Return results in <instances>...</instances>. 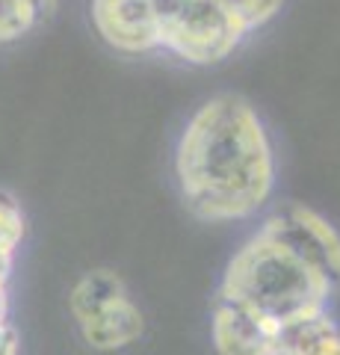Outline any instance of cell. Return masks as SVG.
<instances>
[{"label":"cell","instance_id":"6da1fadb","mask_svg":"<svg viewBox=\"0 0 340 355\" xmlns=\"http://www.w3.org/2000/svg\"><path fill=\"white\" fill-rule=\"evenodd\" d=\"M175 166L186 207L211 222L251 216L276 178L267 130L240 95H216L190 119Z\"/></svg>","mask_w":340,"mask_h":355},{"label":"cell","instance_id":"7a4b0ae2","mask_svg":"<svg viewBox=\"0 0 340 355\" xmlns=\"http://www.w3.org/2000/svg\"><path fill=\"white\" fill-rule=\"evenodd\" d=\"M332 284L267 231L255 234L228 263L219 296L246 305L272 326L320 311Z\"/></svg>","mask_w":340,"mask_h":355},{"label":"cell","instance_id":"3957f363","mask_svg":"<svg viewBox=\"0 0 340 355\" xmlns=\"http://www.w3.org/2000/svg\"><path fill=\"white\" fill-rule=\"evenodd\" d=\"M160 44L195 65H211L231 53L243 30L216 0H157Z\"/></svg>","mask_w":340,"mask_h":355},{"label":"cell","instance_id":"277c9868","mask_svg":"<svg viewBox=\"0 0 340 355\" xmlns=\"http://www.w3.org/2000/svg\"><path fill=\"white\" fill-rule=\"evenodd\" d=\"M263 231L276 237L284 249H290L302 263L320 272L328 284L340 279V237L314 210L293 205L287 207V214L269 219Z\"/></svg>","mask_w":340,"mask_h":355},{"label":"cell","instance_id":"5b68a950","mask_svg":"<svg viewBox=\"0 0 340 355\" xmlns=\"http://www.w3.org/2000/svg\"><path fill=\"white\" fill-rule=\"evenodd\" d=\"M92 21L118 51L139 53L160 44L157 0H92Z\"/></svg>","mask_w":340,"mask_h":355},{"label":"cell","instance_id":"8992f818","mask_svg":"<svg viewBox=\"0 0 340 355\" xmlns=\"http://www.w3.org/2000/svg\"><path fill=\"white\" fill-rule=\"evenodd\" d=\"M272 331L276 326L269 320L219 296L213 311V343L219 355H269Z\"/></svg>","mask_w":340,"mask_h":355},{"label":"cell","instance_id":"52a82bcc","mask_svg":"<svg viewBox=\"0 0 340 355\" xmlns=\"http://www.w3.org/2000/svg\"><path fill=\"white\" fill-rule=\"evenodd\" d=\"M337 340L334 323L325 317V311L293 317L287 323H278L272 331L269 355H320Z\"/></svg>","mask_w":340,"mask_h":355},{"label":"cell","instance_id":"ba28073f","mask_svg":"<svg viewBox=\"0 0 340 355\" xmlns=\"http://www.w3.org/2000/svg\"><path fill=\"white\" fill-rule=\"evenodd\" d=\"M80 331L89 347L95 349H122L127 343H134L142 335V314L139 308L130 302V296L118 299L116 305L104 308L101 314H95L92 320L80 323Z\"/></svg>","mask_w":340,"mask_h":355},{"label":"cell","instance_id":"9c48e42d","mask_svg":"<svg viewBox=\"0 0 340 355\" xmlns=\"http://www.w3.org/2000/svg\"><path fill=\"white\" fill-rule=\"evenodd\" d=\"M125 296H127L125 282L116 272L109 270L86 272L78 282V287L71 291V314L78 323H86V320H92L95 314H101L104 308L116 305Z\"/></svg>","mask_w":340,"mask_h":355},{"label":"cell","instance_id":"30bf717a","mask_svg":"<svg viewBox=\"0 0 340 355\" xmlns=\"http://www.w3.org/2000/svg\"><path fill=\"white\" fill-rule=\"evenodd\" d=\"M53 6L57 0H0V44L27 36Z\"/></svg>","mask_w":340,"mask_h":355},{"label":"cell","instance_id":"8fae6325","mask_svg":"<svg viewBox=\"0 0 340 355\" xmlns=\"http://www.w3.org/2000/svg\"><path fill=\"white\" fill-rule=\"evenodd\" d=\"M216 3L237 21L243 33L251 27L267 24V21L281 9V0H216Z\"/></svg>","mask_w":340,"mask_h":355},{"label":"cell","instance_id":"7c38bea8","mask_svg":"<svg viewBox=\"0 0 340 355\" xmlns=\"http://www.w3.org/2000/svg\"><path fill=\"white\" fill-rule=\"evenodd\" d=\"M24 237V216H21V207L15 205L12 196L0 193V249L12 252Z\"/></svg>","mask_w":340,"mask_h":355},{"label":"cell","instance_id":"4fadbf2b","mask_svg":"<svg viewBox=\"0 0 340 355\" xmlns=\"http://www.w3.org/2000/svg\"><path fill=\"white\" fill-rule=\"evenodd\" d=\"M0 355H18V335L9 323H0Z\"/></svg>","mask_w":340,"mask_h":355},{"label":"cell","instance_id":"5bb4252c","mask_svg":"<svg viewBox=\"0 0 340 355\" xmlns=\"http://www.w3.org/2000/svg\"><path fill=\"white\" fill-rule=\"evenodd\" d=\"M6 311H9V299H6V287H0V323H6Z\"/></svg>","mask_w":340,"mask_h":355},{"label":"cell","instance_id":"9a60e30c","mask_svg":"<svg viewBox=\"0 0 340 355\" xmlns=\"http://www.w3.org/2000/svg\"><path fill=\"white\" fill-rule=\"evenodd\" d=\"M320 355H340V338H337V340H334V343H332V347H328L325 352H320Z\"/></svg>","mask_w":340,"mask_h":355}]
</instances>
